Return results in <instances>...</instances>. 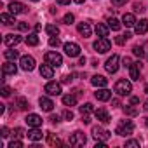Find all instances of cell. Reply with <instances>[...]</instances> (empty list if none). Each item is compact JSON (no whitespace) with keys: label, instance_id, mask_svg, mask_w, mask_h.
<instances>
[{"label":"cell","instance_id":"277c9868","mask_svg":"<svg viewBox=\"0 0 148 148\" xmlns=\"http://www.w3.org/2000/svg\"><path fill=\"white\" fill-rule=\"evenodd\" d=\"M99 54H105V52H108L110 49H112V44H110V40L106 38V37H99L96 42H94V45H92Z\"/></svg>","mask_w":148,"mask_h":148},{"label":"cell","instance_id":"74e56055","mask_svg":"<svg viewBox=\"0 0 148 148\" xmlns=\"http://www.w3.org/2000/svg\"><path fill=\"white\" fill-rule=\"evenodd\" d=\"M125 148H139V141L138 139H129V141H125Z\"/></svg>","mask_w":148,"mask_h":148},{"label":"cell","instance_id":"db71d44e","mask_svg":"<svg viewBox=\"0 0 148 148\" xmlns=\"http://www.w3.org/2000/svg\"><path fill=\"white\" fill-rule=\"evenodd\" d=\"M58 4H61V5H68L70 4V0H56Z\"/></svg>","mask_w":148,"mask_h":148},{"label":"cell","instance_id":"ab89813d","mask_svg":"<svg viewBox=\"0 0 148 148\" xmlns=\"http://www.w3.org/2000/svg\"><path fill=\"white\" fill-rule=\"evenodd\" d=\"M73 19H75V18H73V14H70V12H68V14H64L63 23H64V25H71V23H73Z\"/></svg>","mask_w":148,"mask_h":148},{"label":"cell","instance_id":"836d02e7","mask_svg":"<svg viewBox=\"0 0 148 148\" xmlns=\"http://www.w3.org/2000/svg\"><path fill=\"white\" fill-rule=\"evenodd\" d=\"M45 32H47L51 37H58V35H59V28H58L56 25H47V26H45Z\"/></svg>","mask_w":148,"mask_h":148},{"label":"cell","instance_id":"f5cc1de1","mask_svg":"<svg viewBox=\"0 0 148 148\" xmlns=\"http://www.w3.org/2000/svg\"><path fill=\"white\" fill-rule=\"evenodd\" d=\"M82 122H84V124H91V119H89L87 115H82Z\"/></svg>","mask_w":148,"mask_h":148},{"label":"cell","instance_id":"6f0895ef","mask_svg":"<svg viewBox=\"0 0 148 148\" xmlns=\"http://www.w3.org/2000/svg\"><path fill=\"white\" fill-rule=\"evenodd\" d=\"M73 2H77V4H84L86 0H73Z\"/></svg>","mask_w":148,"mask_h":148},{"label":"cell","instance_id":"3957f363","mask_svg":"<svg viewBox=\"0 0 148 148\" xmlns=\"http://www.w3.org/2000/svg\"><path fill=\"white\" fill-rule=\"evenodd\" d=\"M86 143H87V138L84 136V132H82V131H75V132L70 136V145H71V146H75V148L84 146Z\"/></svg>","mask_w":148,"mask_h":148},{"label":"cell","instance_id":"c3c4849f","mask_svg":"<svg viewBox=\"0 0 148 148\" xmlns=\"http://www.w3.org/2000/svg\"><path fill=\"white\" fill-rule=\"evenodd\" d=\"M129 103H131V105H139V98H136V96H132Z\"/></svg>","mask_w":148,"mask_h":148},{"label":"cell","instance_id":"681fc988","mask_svg":"<svg viewBox=\"0 0 148 148\" xmlns=\"http://www.w3.org/2000/svg\"><path fill=\"white\" fill-rule=\"evenodd\" d=\"M2 138H9V129L7 127H2Z\"/></svg>","mask_w":148,"mask_h":148},{"label":"cell","instance_id":"5bb4252c","mask_svg":"<svg viewBox=\"0 0 148 148\" xmlns=\"http://www.w3.org/2000/svg\"><path fill=\"white\" fill-rule=\"evenodd\" d=\"M94 96H96L98 101H108V99H112V91H108L105 87H98V91L94 92Z\"/></svg>","mask_w":148,"mask_h":148},{"label":"cell","instance_id":"5b68a950","mask_svg":"<svg viewBox=\"0 0 148 148\" xmlns=\"http://www.w3.org/2000/svg\"><path fill=\"white\" fill-rule=\"evenodd\" d=\"M63 49H64V54L68 58H77V56H80V45L75 44V42H66L63 45Z\"/></svg>","mask_w":148,"mask_h":148},{"label":"cell","instance_id":"ee69618b","mask_svg":"<svg viewBox=\"0 0 148 148\" xmlns=\"http://www.w3.org/2000/svg\"><path fill=\"white\" fill-rule=\"evenodd\" d=\"M2 96H4V98H9V96H11V87L4 86V87H2Z\"/></svg>","mask_w":148,"mask_h":148},{"label":"cell","instance_id":"6125c7cd","mask_svg":"<svg viewBox=\"0 0 148 148\" xmlns=\"http://www.w3.org/2000/svg\"><path fill=\"white\" fill-rule=\"evenodd\" d=\"M32 2H38V0H32Z\"/></svg>","mask_w":148,"mask_h":148},{"label":"cell","instance_id":"91938a15","mask_svg":"<svg viewBox=\"0 0 148 148\" xmlns=\"http://www.w3.org/2000/svg\"><path fill=\"white\" fill-rule=\"evenodd\" d=\"M145 110H146V112H148V101H146V103H145Z\"/></svg>","mask_w":148,"mask_h":148},{"label":"cell","instance_id":"680465c9","mask_svg":"<svg viewBox=\"0 0 148 148\" xmlns=\"http://www.w3.org/2000/svg\"><path fill=\"white\" fill-rule=\"evenodd\" d=\"M143 124H145V125H146V127H148V117H146V119H145V122H143Z\"/></svg>","mask_w":148,"mask_h":148},{"label":"cell","instance_id":"d6986e66","mask_svg":"<svg viewBox=\"0 0 148 148\" xmlns=\"http://www.w3.org/2000/svg\"><path fill=\"white\" fill-rule=\"evenodd\" d=\"M2 71H4V75H16L18 66L14 64V61H7V63H4V66H2Z\"/></svg>","mask_w":148,"mask_h":148},{"label":"cell","instance_id":"60d3db41","mask_svg":"<svg viewBox=\"0 0 148 148\" xmlns=\"http://www.w3.org/2000/svg\"><path fill=\"white\" fill-rule=\"evenodd\" d=\"M9 148H23V141L14 139V141H11V143H9Z\"/></svg>","mask_w":148,"mask_h":148},{"label":"cell","instance_id":"7bdbcfd3","mask_svg":"<svg viewBox=\"0 0 148 148\" xmlns=\"http://www.w3.org/2000/svg\"><path fill=\"white\" fill-rule=\"evenodd\" d=\"M63 119H64V120H71V119H73V112H71V110H64V112H63Z\"/></svg>","mask_w":148,"mask_h":148},{"label":"cell","instance_id":"f35d334b","mask_svg":"<svg viewBox=\"0 0 148 148\" xmlns=\"http://www.w3.org/2000/svg\"><path fill=\"white\" fill-rule=\"evenodd\" d=\"M49 45H51V47H59V45H61V40H59L58 37H51V38H49Z\"/></svg>","mask_w":148,"mask_h":148},{"label":"cell","instance_id":"d6a6232c","mask_svg":"<svg viewBox=\"0 0 148 148\" xmlns=\"http://www.w3.org/2000/svg\"><path fill=\"white\" fill-rule=\"evenodd\" d=\"M47 143L51 145V146H61V139L58 138V136H54V134H47Z\"/></svg>","mask_w":148,"mask_h":148},{"label":"cell","instance_id":"8992f818","mask_svg":"<svg viewBox=\"0 0 148 148\" xmlns=\"http://www.w3.org/2000/svg\"><path fill=\"white\" fill-rule=\"evenodd\" d=\"M45 63H49L51 66H61L63 64V58H61V54H58V52H54V51H49V52H45Z\"/></svg>","mask_w":148,"mask_h":148},{"label":"cell","instance_id":"f6af8a7d","mask_svg":"<svg viewBox=\"0 0 148 148\" xmlns=\"http://www.w3.org/2000/svg\"><path fill=\"white\" fill-rule=\"evenodd\" d=\"M71 80H73V77H71V75H64V77H63V80H61V82H63V84H70V82H71Z\"/></svg>","mask_w":148,"mask_h":148},{"label":"cell","instance_id":"603a6c76","mask_svg":"<svg viewBox=\"0 0 148 148\" xmlns=\"http://www.w3.org/2000/svg\"><path fill=\"white\" fill-rule=\"evenodd\" d=\"M26 136H28V139H32V141H40L44 134H42V131H40L38 127H32V131H28Z\"/></svg>","mask_w":148,"mask_h":148},{"label":"cell","instance_id":"ac0fdd59","mask_svg":"<svg viewBox=\"0 0 148 148\" xmlns=\"http://www.w3.org/2000/svg\"><path fill=\"white\" fill-rule=\"evenodd\" d=\"M54 66H51L49 63H45V64H42L40 66V75L44 77V79H52L54 77V70H52Z\"/></svg>","mask_w":148,"mask_h":148},{"label":"cell","instance_id":"484cf974","mask_svg":"<svg viewBox=\"0 0 148 148\" xmlns=\"http://www.w3.org/2000/svg\"><path fill=\"white\" fill-rule=\"evenodd\" d=\"M0 19H2V23L4 25H7V26H11V25H14L16 23V18H14V14H7V12H4L2 16H0Z\"/></svg>","mask_w":148,"mask_h":148},{"label":"cell","instance_id":"9a60e30c","mask_svg":"<svg viewBox=\"0 0 148 148\" xmlns=\"http://www.w3.org/2000/svg\"><path fill=\"white\" fill-rule=\"evenodd\" d=\"M139 71H141V63H132L129 66V79L131 80H139Z\"/></svg>","mask_w":148,"mask_h":148},{"label":"cell","instance_id":"83f0119b","mask_svg":"<svg viewBox=\"0 0 148 148\" xmlns=\"http://www.w3.org/2000/svg\"><path fill=\"white\" fill-rule=\"evenodd\" d=\"M108 26H110V30L119 32V30H120V26H122V23H120L117 18H110V19H108Z\"/></svg>","mask_w":148,"mask_h":148},{"label":"cell","instance_id":"4316f807","mask_svg":"<svg viewBox=\"0 0 148 148\" xmlns=\"http://www.w3.org/2000/svg\"><path fill=\"white\" fill-rule=\"evenodd\" d=\"M63 105L64 106H75L77 105V98L73 94H66V96H63Z\"/></svg>","mask_w":148,"mask_h":148},{"label":"cell","instance_id":"44dd1931","mask_svg":"<svg viewBox=\"0 0 148 148\" xmlns=\"http://www.w3.org/2000/svg\"><path fill=\"white\" fill-rule=\"evenodd\" d=\"M91 84H92L94 87H106L108 79H106V77H103V75H94V77L91 79Z\"/></svg>","mask_w":148,"mask_h":148},{"label":"cell","instance_id":"7402d4cb","mask_svg":"<svg viewBox=\"0 0 148 148\" xmlns=\"http://www.w3.org/2000/svg\"><path fill=\"white\" fill-rule=\"evenodd\" d=\"M38 105H40V108H42L44 112H52V108H54V103H52L49 98H45V96H42V98L38 99Z\"/></svg>","mask_w":148,"mask_h":148},{"label":"cell","instance_id":"7dc6e473","mask_svg":"<svg viewBox=\"0 0 148 148\" xmlns=\"http://www.w3.org/2000/svg\"><path fill=\"white\" fill-rule=\"evenodd\" d=\"M125 2H127V0H112V4H113V5H124Z\"/></svg>","mask_w":148,"mask_h":148},{"label":"cell","instance_id":"816d5d0a","mask_svg":"<svg viewBox=\"0 0 148 148\" xmlns=\"http://www.w3.org/2000/svg\"><path fill=\"white\" fill-rule=\"evenodd\" d=\"M49 120L56 124V122H59V117H58V115H51V119H49Z\"/></svg>","mask_w":148,"mask_h":148},{"label":"cell","instance_id":"6da1fadb","mask_svg":"<svg viewBox=\"0 0 148 148\" xmlns=\"http://www.w3.org/2000/svg\"><path fill=\"white\" fill-rule=\"evenodd\" d=\"M113 91H115L119 96H129L131 91H132V84H131L129 80H125V79H120V80H117Z\"/></svg>","mask_w":148,"mask_h":148},{"label":"cell","instance_id":"11a10c76","mask_svg":"<svg viewBox=\"0 0 148 148\" xmlns=\"http://www.w3.org/2000/svg\"><path fill=\"white\" fill-rule=\"evenodd\" d=\"M19 30H28V25L26 23H19Z\"/></svg>","mask_w":148,"mask_h":148},{"label":"cell","instance_id":"ba28073f","mask_svg":"<svg viewBox=\"0 0 148 148\" xmlns=\"http://www.w3.org/2000/svg\"><path fill=\"white\" fill-rule=\"evenodd\" d=\"M92 136H94V139H98V141H108L110 136H112V132H108L106 129H103V127H99V125H94V127H92Z\"/></svg>","mask_w":148,"mask_h":148},{"label":"cell","instance_id":"94428289","mask_svg":"<svg viewBox=\"0 0 148 148\" xmlns=\"http://www.w3.org/2000/svg\"><path fill=\"white\" fill-rule=\"evenodd\" d=\"M145 92H146V94H148V86H146V87H145Z\"/></svg>","mask_w":148,"mask_h":148},{"label":"cell","instance_id":"ffe728a7","mask_svg":"<svg viewBox=\"0 0 148 148\" xmlns=\"http://www.w3.org/2000/svg\"><path fill=\"white\" fill-rule=\"evenodd\" d=\"M77 30H79V33L84 37V38H87V37H91V25L89 23H79L77 25Z\"/></svg>","mask_w":148,"mask_h":148},{"label":"cell","instance_id":"f907efd6","mask_svg":"<svg viewBox=\"0 0 148 148\" xmlns=\"http://www.w3.org/2000/svg\"><path fill=\"white\" fill-rule=\"evenodd\" d=\"M134 9H136V11H139V12H143V11H145V7H143L141 4H134Z\"/></svg>","mask_w":148,"mask_h":148},{"label":"cell","instance_id":"4fadbf2b","mask_svg":"<svg viewBox=\"0 0 148 148\" xmlns=\"http://www.w3.org/2000/svg\"><path fill=\"white\" fill-rule=\"evenodd\" d=\"M25 120H26L28 127H40L42 125V117L37 115V113H28Z\"/></svg>","mask_w":148,"mask_h":148},{"label":"cell","instance_id":"d4e9b609","mask_svg":"<svg viewBox=\"0 0 148 148\" xmlns=\"http://www.w3.org/2000/svg\"><path fill=\"white\" fill-rule=\"evenodd\" d=\"M94 30H96V33H98V37H108V32H110V26H106V25H103V23H98Z\"/></svg>","mask_w":148,"mask_h":148},{"label":"cell","instance_id":"e575fe53","mask_svg":"<svg viewBox=\"0 0 148 148\" xmlns=\"http://www.w3.org/2000/svg\"><path fill=\"white\" fill-rule=\"evenodd\" d=\"M79 110H80V113H82V115H89L91 112H94V106H92L91 103H86V105L79 106Z\"/></svg>","mask_w":148,"mask_h":148},{"label":"cell","instance_id":"1f68e13d","mask_svg":"<svg viewBox=\"0 0 148 148\" xmlns=\"http://www.w3.org/2000/svg\"><path fill=\"white\" fill-rule=\"evenodd\" d=\"M25 42H26V45H32V47H35V45H38V37H37L35 33H30V35L25 38Z\"/></svg>","mask_w":148,"mask_h":148},{"label":"cell","instance_id":"7c38bea8","mask_svg":"<svg viewBox=\"0 0 148 148\" xmlns=\"http://www.w3.org/2000/svg\"><path fill=\"white\" fill-rule=\"evenodd\" d=\"M7 9H9V12L11 14H23V12H26V5L25 4H21V2H11L9 5H7Z\"/></svg>","mask_w":148,"mask_h":148},{"label":"cell","instance_id":"7a4b0ae2","mask_svg":"<svg viewBox=\"0 0 148 148\" xmlns=\"http://www.w3.org/2000/svg\"><path fill=\"white\" fill-rule=\"evenodd\" d=\"M132 131H134V124H132L131 120H122V122L117 125L115 134H119V136H131Z\"/></svg>","mask_w":148,"mask_h":148},{"label":"cell","instance_id":"9f6ffc18","mask_svg":"<svg viewBox=\"0 0 148 148\" xmlns=\"http://www.w3.org/2000/svg\"><path fill=\"white\" fill-rule=\"evenodd\" d=\"M112 105H113V106H120V101H119V99H113Z\"/></svg>","mask_w":148,"mask_h":148},{"label":"cell","instance_id":"cb8c5ba5","mask_svg":"<svg viewBox=\"0 0 148 148\" xmlns=\"http://www.w3.org/2000/svg\"><path fill=\"white\" fill-rule=\"evenodd\" d=\"M122 25H125L127 28L134 26V25H136V18H134V14H131V12L124 14V16H122Z\"/></svg>","mask_w":148,"mask_h":148},{"label":"cell","instance_id":"f546056e","mask_svg":"<svg viewBox=\"0 0 148 148\" xmlns=\"http://www.w3.org/2000/svg\"><path fill=\"white\" fill-rule=\"evenodd\" d=\"M16 105H18V108H19V110H28V108H30L28 99H26V98H23V96H19V98L16 99Z\"/></svg>","mask_w":148,"mask_h":148},{"label":"cell","instance_id":"e0dca14e","mask_svg":"<svg viewBox=\"0 0 148 148\" xmlns=\"http://www.w3.org/2000/svg\"><path fill=\"white\" fill-rule=\"evenodd\" d=\"M134 32H136L138 35H145V33H148V21H146V19L136 21V25H134Z\"/></svg>","mask_w":148,"mask_h":148},{"label":"cell","instance_id":"8fae6325","mask_svg":"<svg viewBox=\"0 0 148 148\" xmlns=\"http://www.w3.org/2000/svg\"><path fill=\"white\" fill-rule=\"evenodd\" d=\"M21 42H23V38H21L18 33H9V35L4 37V44L9 45V47H16V45L21 44Z\"/></svg>","mask_w":148,"mask_h":148},{"label":"cell","instance_id":"2e32d148","mask_svg":"<svg viewBox=\"0 0 148 148\" xmlns=\"http://www.w3.org/2000/svg\"><path fill=\"white\" fill-rule=\"evenodd\" d=\"M94 115H96V119H98L99 122H103V124H108V122H112V119H110V113H108L105 108H98V110L94 112Z\"/></svg>","mask_w":148,"mask_h":148},{"label":"cell","instance_id":"d590c367","mask_svg":"<svg viewBox=\"0 0 148 148\" xmlns=\"http://www.w3.org/2000/svg\"><path fill=\"white\" fill-rule=\"evenodd\" d=\"M132 54H134V56H138V58L141 59V58L145 56V51H143V47H141V45H134V47H132Z\"/></svg>","mask_w":148,"mask_h":148},{"label":"cell","instance_id":"8d00e7d4","mask_svg":"<svg viewBox=\"0 0 148 148\" xmlns=\"http://www.w3.org/2000/svg\"><path fill=\"white\" fill-rule=\"evenodd\" d=\"M129 37H131V33H125V35H119V37L115 38V42H117L119 45H124V44H125V40H127Z\"/></svg>","mask_w":148,"mask_h":148},{"label":"cell","instance_id":"b9f144b4","mask_svg":"<svg viewBox=\"0 0 148 148\" xmlns=\"http://www.w3.org/2000/svg\"><path fill=\"white\" fill-rule=\"evenodd\" d=\"M14 136H16V138H23V136H26V132H25V129L16 127V129H14Z\"/></svg>","mask_w":148,"mask_h":148},{"label":"cell","instance_id":"4dcf8cb0","mask_svg":"<svg viewBox=\"0 0 148 148\" xmlns=\"http://www.w3.org/2000/svg\"><path fill=\"white\" fill-rule=\"evenodd\" d=\"M124 112H125V115H129V117H134V115H138V113H139V108L129 103V105L124 108Z\"/></svg>","mask_w":148,"mask_h":148},{"label":"cell","instance_id":"52a82bcc","mask_svg":"<svg viewBox=\"0 0 148 148\" xmlns=\"http://www.w3.org/2000/svg\"><path fill=\"white\" fill-rule=\"evenodd\" d=\"M19 64H21V70H25V71H32V70H35V59H33V56H21L19 58Z\"/></svg>","mask_w":148,"mask_h":148},{"label":"cell","instance_id":"bcb514c9","mask_svg":"<svg viewBox=\"0 0 148 148\" xmlns=\"http://www.w3.org/2000/svg\"><path fill=\"white\" fill-rule=\"evenodd\" d=\"M122 63H124V66H127V68H129V66L132 64V61H131V58H124V59H122Z\"/></svg>","mask_w":148,"mask_h":148},{"label":"cell","instance_id":"f1b7e54d","mask_svg":"<svg viewBox=\"0 0 148 148\" xmlns=\"http://www.w3.org/2000/svg\"><path fill=\"white\" fill-rule=\"evenodd\" d=\"M4 56H5V59H7V61H16V59L19 58V52H18V51H14V49H9V51H5V52H4Z\"/></svg>","mask_w":148,"mask_h":148},{"label":"cell","instance_id":"9c48e42d","mask_svg":"<svg viewBox=\"0 0 148 148\" xmlns=\"http://www.w3.org/2000/svg\"><path fill=\"white\" fill-rule=\"evenodd\" d=\"M119 63H120V58H119L117 54H112V58H108L106 63H105L106 71H108V73H115V71L119 70Z\"/></svg>","mask_w":148,"mask_h":148},{"label":"cell","instance_id":"30bf717a","mask_svg":"<svg viewBox=\"0 0 148 148\" xmlns=\"http://www.w3.org/2000/svg\"><path fill=\"white\" fill-rule=\"evenodd\" d=\"M44 91L49 94V96H59L61 94V84H58V82H47L45 84V87H44Z\"/></svg>","mask_w":148,"mask_h":148}]
</instances>
